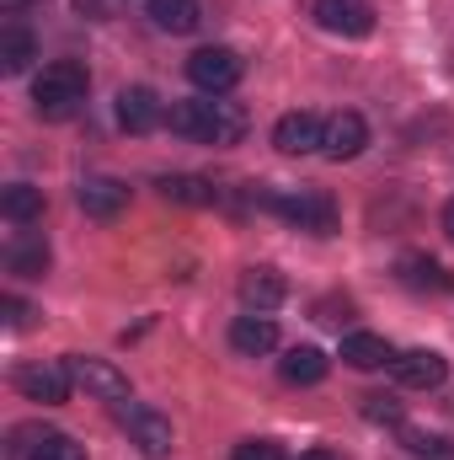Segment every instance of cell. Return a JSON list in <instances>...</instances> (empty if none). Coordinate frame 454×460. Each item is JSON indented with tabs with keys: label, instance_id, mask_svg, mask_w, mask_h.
<instances>
[{
	"label": "cell",
	"instance_id": "cell-1",
	"mask_svg": "<svg viewBox=\"0 0 454 460\" xmlns=\"http://www.w3.org/2000/svg\"><path fill=\"white\" fill-rule=\"evenodd\" d=\"M171 134L182 139H198V145H235L246 134V113L235 102H220V97H204V102H171Z\"/></svg>",
	"mask_w": 454,
	"mask_h": 460
},
{
	"label": "cell",
	"instance_id": "cell-26",
	"mask_svg": "<svg viewBox=\"0 0 454 460\" xmlns=\"http://www.w3.org/2000/svg\"><path fill=\"white\" fill-rule=\"evenodd\" d=\"M38 460H86V450L75 439H65V434H48V445L38 450Z\"/></svg>",
	"mask_w": 454,
	"mask_h": 460
},
{
	"label": "cell",
	"instance_id": "cell-8",
	"mask_svg": "<svg viewBox=\"0 0 454 460\" xmlns=\"http://www.w3.org/2000/svg\"><path fill=\"white\" fill-rule=\"evenodd\" d=\"M316 27L337 32V38H369L374 32V11L363 0H310Z\"/></svg>",
	"mask_w": 454,
	"mask_h": 460
},
{
	"label": "cell",
	"instance_id": "cell-3",
	"mask_svg": "<svg viewBox=\"0 0 454 460\" xmlns=\"http://www.w3.org/2000/svg\"><path fill=\"white\" fill-rule=\"evenodd\" d=\"M257 204L273 209V215L289 220V226L310 230V235H332V230H337V204H332L327 193H316V188H273V193H262Z\"/></svg>",
	"mask_w": 454,
	"mask_h": 460
},
{
	"label": "cell",
	"instance_id": "cell-28",
	"mask_svg": "<svg viewBox=\"0 0 454 460\" xmlns=\"http://www.w3.org/2000/svg\"><path fill=\"white\" fill-rule=\"evenodd\" d=\"M444 235H450V241H454V199H450V204H444Z\"/></svg>",
	"mask_w": 454,
	"mask_h": 460
},
{
	"label": "cell",
	"instance_id": "cell-30",
	"mask_svg": "<svg viewBox=\"0 0 454 460\" xmlns=\"http://www.w3.org/2000/svg\"><path fill=\"white\" fill-rule=\"evenodd\" d=\"M433 460H454V450H450V445H444V450H439V456H433Z\"/></svg>",
	"mask_w": 454,
	"mask_h": 460
},
{
	"label": "cell",
	"instance_id": "cell-15",
	"mask_svg": "<svg viewBox=\"0 0 454 460\" xmlns=\"http://www.w3.org/2000/svg\"><path fill=\"white\" fill-rule=\"evenodd\" d=\"M363 145H369V123H363L358 113H337V118H327V145H321V150H327L332 161H353V155H358Z\"/></svg>",
	"mask_w": 454,
	"mask_h": 460
},
{
	"label": "cell",
	"instance_id": "cell-12",
	"mask_svg": "<svg viewBox=\"0 0 454 460\" xmlns=\"http://www.w3.org/2000/svg\"><path fill=\"white\" fill-rule=\"evenodd\" d=\"M75 199H81V209H86L92 220H118V215L128 209V188H123L118 177H86V182L75 188Z\"/></svg>",
	"mask_w": 454,
	"mask_h": 460
},
{
	"label": "cell",
	"instance_id": "cell-11",
	"mask_svg": "<svg viewBox=\"0 0 454 460\" xmlns=\"http://www.w3.org/2000/svg\"><path fill=\"white\" fill-rule=\"evenodd\" d=\"M118 123L128 134H150L155 123H166V108H161V97L150 86H123L118 92Z\"/></svg>",
	"mask_w": 454,
	"mask_h": 460
},
{
	"label": "cell",
	"instance_id": "cell-6",
	"mask_svg": "<svg viewBox=\"0 0 454 460\" xmlns=\"http://www.w3.org/2000/svg\"><path fill=\"white\" fill-rule=\"evenodd\" d=\"M118 423L134 434V445L144 450L150 460H161L171 450V423L155 412V407H139V402H118Z\"/></svg>",
	"mask_w": 454,
	"mask_h": 460
},
{
	"label": "cell",
	"instance_id": "cell-23",
	"mask_svg": "<svg viewBox=\"0 0 454 460\" xmlns=\"http://www.w3.org/2000/svg\"><path fill=\"white\" fill-rule=\"evenodd\" d=\"M401 279H406L412 289H444V284H450L444 268H439V262H423V257H406V262H401Z\"/></svg>",
	"mask_w": 454,
	"mask_h": 460
},
{
	"label": "cell",
	"instance_id": "cell-24",
	"mask_svg": "<svg viewBox=\"0 0 454 460\" xmlns=\"http://www.w3.org/2000/svg\"><path fill=\"white\" fill-rule=\"evenodd\" d=\"M230 460H284V445L278 439H240Z\"/></svg>",
	"mask_w": 454,
	"mask_h": 460
},
{
	"label": "cell",
	"instance_id": "cell-5",
	"mask_svg": "<svg viewBox=\"0 0 454 460\" xmlns=\"http://www.w3.org/2000/svg\"><path fill=\"white\" fill-rule=\"evenodd\" d=\"M240 54L235 49H198L193 59H188V81L204 92V97H225L240 86Z\"/></svg>",
	"mask_w": 454,
	"mask_h": 460
},
{
	"label": "cell",
	"instance_id": "cell-16",
	"mask_svg": "<svg viewBox=\"0 0 454 460\" xmlns=\"http://www.w3.org/2000/svg\"><path fill=\"white\" fill-rule=\"evenodd\" d=\"M5 268H11L16 279H43V273H48V241H43V235H16V241L5 246Z\"/></svg>",
	"mask_w": 454,
	"mask_h": 460
},
{
	"label": "cell",
	"instance_id": "cell-25",
	"mask_svg": "<svg viewBox=\"0 0 454 460\" xmlns=\"http://www.w3.org/2000/svg\"><path fill=\"white\" fill-rule=\"evenodd\" d=\"M363 418H374V423H401V402H396V396H363Z\"/></svg>",
	"mask_w": 454,
	"mask_h": 460
},
{
	"label": "cell",
	"instance_id": "cell-7",
	"mask_svg": "<svg viewBox=\"0 0 454 460\" xmlns=\"http://www.w3.org/2000/svg\"><path fill=\"white\" fill-rule=\"evenodd\" d=\"M65 364H70L75 385H81V391H92L97 402H113V407H118V402H128V375L113 369L108 358H81V353H70Z\"/></svg>",
	"mask_w": 454,
	"mask_h": 460
},
{
	"label": "cell",
	"instance_id": "cell-18",
	"mask_svg": "<svg viewBox=\"0 0 454 460\" xmlns=\"http://www.w3.org/2000/svg\"><path fill=\"white\" fill-rule=\"evenodd\" d=\"M278 375L289 385H321L327 380V353L321 348H289L284 364H278Z\"/></svg>",
	"mask_w": 454,
	"mask_h": 460
},
{
	"label": "cell",
	"instance_id": "cell-14",
	"mask_svg": "<svg viewBox=\"0 0 454 460\" xmlns=\"http://www.w3.org/2000/svg\"><path fill=\"white\" fill-rule=\"evenodd\" d=\"M284 295H289V284L273 273V268H251V273H240V300H246V311H278L284 305Z\"/></svg>",
	"mask_w": 454,
	"mask_h": 460
},
{
	"label": "cell",
	"instance_id": "cell-22",
	"mask_svg": "<svg viewBox=\"0 0 454 460\" xmlns=\"http://www.w3.org/2000/svg\"><path fill=\"white\" fill-rule=\"evenodd\" d=\"M161 193H166L171 204H198V209L220 199V188L204 182V177H161Z\"/></svg>",
	"mask_w": 454,
	"mask_h": 460
},
{
	"label": "cell",
	"instance_id": "cell-21",
	"mask_svg": "<svg viewBox=\"0 0 454 460\" xmlns=\"http://www.w3.org/2000/svg\"><path fill=\"white\" fill-rule=\"evenodd\" d=\"M0 215H5L11 226H32V220H43V193L27 188V182H11L5 199H0Z\"/></svg>",
	"mask_w": 454,
	"mask_h": 460
},
{
	"label": "cell",
	"instance_id": "cell-19",
	"mask_svg": "<svg viewBox=\"0 0 454 460\" xmlns=\"http://www.w3.org/2000/svg\"><path fill=\"white\" fill-rule=\"evenodd\" d=\"M342 358L353 364V369H380V364H396V353L385 338H374V332H353V338H342Z\"/></svg>",
	"mask_w": 454,
	"mask_h": 460
},
{
	"label": "cell",
	"instance_id": "cell-2",
	"mask_svg": "<svg viewBox=\"0 0 454 460\" xmlns=\"http://www.w3.org/2000/svg\"><path fill=\"white\" fill-rule=\"evenodd\" d=\"M86 86H92V81H86V65L54 59V65H43L38 81H32V108H38V118H48V123L75 118L81 102H86Z\"/></svg>",
	"mask_w": 454,
	"mask_h": 460
},
{
	"label": "cell",
	"instance_id": "cell-4",
	"mask_svg": "<svg viewBox=\"0 0 454 460\" xmlns=\"http://www.w3.org/2000/svg\"><path fill=\"white\" fill-rule=\"evenodd\" d=\"M70 385H75V375H70L65 358H32V364L16 369V391H22L27 402H43V407L70 402Z\"/></svg>",
	"mask_w": 454,
	"mask_h": 460
},
{
	"label": "cell",
	"instance_id": "cell-27",
	"mask_svg": "<svg viewBox=\"0 0 454 460\" xmlns=\"http://www.w3.org/2000/svg\"><path fill=\"white\" fill-rule=\"evenodd\" d=\"M0 316H5V327H27V322H32V305H22L16 295H5V300H0Z\"/></svg>",
	"mask_w": 454,
	"mask_h": 460
},
{
	"label": "cell",
	"instance_id": "cell-10",
	"mask_svg": "<svg viewBox=\"0 0 454 460\" xmlns=\"http://www.w3.org/2000/svg\"><path fill=\"white\" fill-rule=\"evenodd\" d=\"M390 369H396V380L412 385V391H433V385H444V375H450L444 353H433V348H406V353H396Z\"/></svg>",
	"mask_w": 454,
	"mask_h": 460
},
{
	"label": "cell",
	"instance_id": "cell-20",
	"mask_svg": "<svg viewBox=\"0 0 454 460\" xmlns=\"http://www.w3.org/2000/svg\"><path fill=\"white\" fill-rule=\"evenodd\" d=\"M150 22L161 32H193L204 22V11H198V0H150Z\"/></svg>",
	"mask_w": 454,
	"mask_h": 460
},
{
	"label": "cell",
	"instance_id": "cell-13",
	"mask_svg": "<svg viewBox=\"0 0 454 460\" xmlns=\"http://www.w3.org/2000/svg\"><path fill=\"white\" fill-rule=\"evenodd\" d=\"M230 348L235 353H273L278 348V327H273V316H262V311H246V316H235L230 322Z\"/></svg>",
	"mask_w": 454,
	"mask_h": 460
},
{
	"label": "cell",
	"instance_id": "cell-17",
	"mask_svg": "<svg viewBox=\"0 0 454 460\" xmlns=\"http://www.w3.org/2000/svg\"><path fill=\"white\" fill-rule=\"evenodd\" d=\"M32 59H38V38H32L22 22L0 27V70H5V75H22Z\"/></svg>",
	"mask_w": 454,
	"mask_h": 460
},
{
	"label": "cell",
	"instance_id": "cell-9",
	"mask_svg": "<svg viewBox=\"0 0 454 460\" xmlns=\"http://www.w3.org/2000/svg\"><path fill=\"white\" fill-rule=\"evenodd\" d=\"M273 145H278L284 155H310V150L327 145V123L316 113H284L273 123Z\"/></svg>",
	"mask_w": 454,
	"mask_h": 460
},
{
	"label": "cell",
	"instance_id": "cell-29",
	"mask_svg": "<svg viewBox=\"0 0 454 460\" xmlns=\"http://www.w3.org/2000/svg\"><path fill=\"white\" fill-rule=\"evenodd\" d=\"M300 460H337V456H332V450H305Z\"/></svg>",
	"mask_w": 454,
	"mask_h": 460
}]
</instances>
